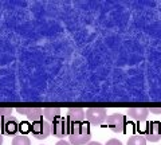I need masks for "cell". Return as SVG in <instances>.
Masks as SVG:
<instances>
[{"instance_id": "cell-1", "label": "cell", "mask_w": 161, "mask_h": 145, "mask_svg": "<svg viewBox=\"0 0 161 145\" xmlns=\"http://www.w3.org/2000/svg\"><path fill=\"white\" fill-rule=\"evenodd\" d=\"M70 144L73 145H85L90 142V129L86 124H73L71 133H70Z\"/></svg>"}, {"instance_id": "cell-2", "label": "cell", "mask_w": 161, "mask_h": 145, "mask_svg": "<svg viewBox=\"0 0 161 145\" xmlns=\"http://www.w3.org/2000/svg\"><path fill=\"white\" fill-rule=\"evenodd\" d=\"M86 118H87V121L90 124L94 125V126L102 125L108 120L106 109H103V108H90L86 110Z\"/></svg>"}, {"instance_id": "cell-3", "label": "cell", "mask_w": 161, "mask_h": 145, "mask_svg": "<svg viewBox=\"0 0 161 145\" xmlns=\"http://www.w3.org/2000/svg\"><path fill=\"white\" fill-rule=\"evenodd\" d=\"M71 133V125H70L66 120L58 118L55 120L51 125V134H54L55 137L63 138L64 136H70Z\"/></svg>"}, {"instance_id": "cell-4", "label": "cell", "mask_w": 161, "mask_h": 145, "mask_svg": "<svg viewBox=\"0 0 161 145\" xmlns=\"http://www.w3.org/2000/svg\"><path fill=\"white\" fill-rule=\"evenodd\" d=\"M32 136L38 140H44L47 138L50 134H51V125H50L47 121H38L32 124Z\"/></svg>"}, {"instance_id": "cell-5", "label": "cell", "mask_w": 161, "mask_h": 145, "mask_svg": "<svg viewBox=\"0 0 161 145\" xmlns=\"http://www.w3.org/2000/svg\"><path fill=\"white\" fill-rule=\"evenodd\" d=\"M108 122V126L110 128V131L114 132V133H121L124 132L125 129V116L119 113H114V114H110L106 120Z\"/></svg>"}, {"instance_id": "cell-6", "label": "cell", "mask_w": 161, "mask_h": 145, "mask_svg": "<svg viewBox=\"0 0 161 145\" xmlns=\"http://www.w3.org/2000/svg\"><path fill=\"white\" fill-rule=\"evenodd\" d=\"M2 129L4 134L7 136H12V137H16L18 133H19V122L15 117H8V118H4L2 120Z\"/></svg>"}, {"instance_id": "cell-7", "label": "cell", "mask_w": 161, "mask_h": 145, "mask_svg": "<svg viewBox=\"0 0 161 145\" xmlns=\"http://www.w3.org/2000/svg\"><path fill=\"white\" fill-rule=\"evenodd\" d=\"M145 138L150 142H157L161 140V124L149 122L145 129Z\"/></svg>"}, {"instance_id": "cell-8", "label": "cell", "mask_w": 161, "mask_h": 145, "mask_svg": "<svg viewBox=\"0 0 161 145\" xmlns=\"http://www.w3.org/2000/svg\"><path fill=\"white\" fill-rule=\"evenodd\" d=\"M16 112L19 114L27 116L28 121H31L32 124L42 121V117H43V109L40 108H18Z\"/></svg>"}, {"instance_id": "cell-9", "label": "cell", "mask_w": 161, "mask_h": 145, "mask_svg": "<svg viewBox=\"0 0 161 145\" xmlns=\"http://www.w3.org/2000/svg\"><path fill=\"white\" fill-rule=\"evenodd\" d=\"M149 112L150 110L147 108H130V109H128V116L132 120H134V121L141 122L148 118Z\"/></svg>"}, {"instance_id": "cell-10", "label": "cell", "mask_w": 161, "mask_h": 145, "mask_svg": "<svg viewBox=\"0 0 161 145\" xmlns=\"http://www.w3.org/2000/svg\"><path fill=\"white\" fill-rule=\"evenodd\" d=\"M67 118L73 124H82L86 118V113L80 108H71L67 110Z\"/></svg>"}, {"instance_id": "cell-11", "label": "cell", "mask_w": 161, "mask_h": 145, "mask_svg": "<svg viewBox=\"0 0 161 145\" xmlns=\"http://www.w3.org/2000/svg\"><path fill=\"white\" fill-rule=\"evenodd\" d=\"M43 116L47 121L54 122L55 120L60 118L59 117L60 116V109L59 108H46V109H43Z\"/></svg>"}, {"instance_id": "cell-12", "label": "cell", "mask_w": 161, "mask_h": 145, "mask_svg": "<svg viewBox=\"0 0 161 145\" xmlns=\"http://www.w3.org/2000/svg\"><path fill=\"white\" fill-rule=\"evenodd\" d=\"M128 145H147V138L144 136H133L128 140Z\"/></svg>"}, {"instance_id": "cell-13", "label": "cell", "mask_w": 161, "mask_h": 145, "mask_svg": "<svg viewBox=\"0 0 161 145\" xmlns=\"http://www.w3.org/2000/svg\"><path fill=\"white\" fill-rule=\"evenodd\" d=\"M12 145H31V141L24 134H20V136H16L12 140Z\"/></svg>"}, {"instance_id": "cell-14", "label": "cell", "mask_w": 161, "mask_h": 145, "mask_svg": "<svg viewBox=\"0 0 161 145\" xmlns=\"http://www.w3.org/2000/svg\"><path fill=\"white\" fill-rule=\"evenodd\" d=\"M11 113H12L11 108H0V120L11 117Z\"/></svg>"}, {"instance_id": "cell-15", "label": "cell", "mask_w": 161, "mask_h": 145, "mask_svg": "<svg viewBox=\"0 0 161 145\" xmlns=\"http://www.w3.org/2000/svg\"><path fill=\"white\" fill-rule=\"evenodd\" d=\"M31 131H32V125L30 126L28 122H22V124H19V132H20V133H30Z\"/></svg>"}, {"instance_id": "cell-16", "label": "cell", "mask_w": 161, "mask_h": 145, "mask_svg": "<svg viewBox=\"0 0 161 145\" xmlns=\"http://www.w3.org/2000/svg\"><path fill=\"white\" fill-rule=\"evenodd\" d=\"M106 145H122V142L118 141V140H115V138H112L106 142Z\"/></svg>"}, {"instance_id": "cell-17", "label": "cell", "mask_w": 161, "mask_h": 145, "mask_svg": "<svg viewBox=\"0 0 161 145\" xmlns=\"http://www.w3.org/2000/svg\"><path fill=\"white\" fill-rule=\"evenodd\" d=\"M55 145H70V142H67V141H64V140H60V141H58Z\"/></svg>"}, {"instance_id": "cell-18", "label": "cell", "mask_w": 161, "mask_h": 145, "mask_svg": "<svg viewBox=\"0 0 161 145\" xmlns=\"http://www.w3.org/2000/svg\"><path fill=\"white\" fill-rule=\"evenodd\" d=\"M150 113H156V114H161V109H150Z\"/></svg>"}, {"instance_id": "cell-19", "label": "cell", "mask_w": 161, "mask_h": 145, "mask_svg": "<svg viewBox=\"0 0 161 145\" xmlns=\"http://www.w3.org/2000/svg\"><path fill=\"white\" fill-rule=\"evenodd\" d=\"M87 145H102V144H99V142H97V141H92V142H89Z\"/></svg>"}, {"instance_id": "cell-20", "label": "cell", "mask_w": 161, "mask_h": 145, "mask_svg": "<svg viewBox=\"0 0 161 145\" xmlns=\"http://www.w3.org/2000/svg\"><path fill=\"white\" fill-rule=\"evenodd\" d=\"M2 144H3V136L0 134V145H2Z\"/></svg>"}, {"instance_id": "cell-21", "label": "cell", "mask_w": 161, "mask_h": 145, "mask_svg": "<svg viewBox=\"0 0 161 145\" xmlns=\"http://www.w3.org/2000/svg\"><path fill=\"white\" fill-rule=\"evenodd\" d=\"M0 128H2V120H0Z\"/></svg>"}]
</instances>
